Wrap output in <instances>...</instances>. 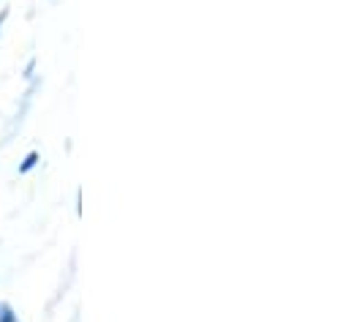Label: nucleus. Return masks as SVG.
Masks as SVG:
<instances>
[{
  "label": "nucleus",
  "instance_id": "nucleus-1",
  "mask_svg": "<svg viewBox=\"0 0 352 322\" xmlns=\"http://www.w3.org/2000/svg\"><path fill=\"white\" fill-rule=\"evenodd\" d=\"M3 322H14V320H11V317H6V320H3Z\"/></svg>",
  "mask_w": 352,
  "mask_h": 322
}]
</instances>
